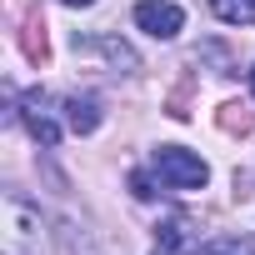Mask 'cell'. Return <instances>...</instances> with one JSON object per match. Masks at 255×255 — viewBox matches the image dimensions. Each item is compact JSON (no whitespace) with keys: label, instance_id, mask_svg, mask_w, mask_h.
<instances>
[{"label":"cell","instance_id":"1","mask_svg":"<svg viewBox=\"0 0 255 255\" xmlns=\"http://www.w3.org/2000/svg\"><path fill=\"white\" fill-rule=\"evenodd\" d=\"M0 255H45V225L30 200L15 190L0 200Z\"/></svg>","mask_w":255,"mask_h":255},{"label":"cell","instance_id":"2","mask_svg":"<svg viewBox=\"0 0 255 255\" xmlns=\"http://www.w3.org/2000/svg\"><path fill=\"white\" fill-rule=\"evenodd\" d=\"M150 170L160 175L165 190H205V180H210V165L185 145H160L150 155Z\"/></svg>","mask_w":255,"mask_h":255},{"label":"cell","instance_id":"3","mask_svg":"<svg viewBox=\"0 0 255 255\" xmlns=\"http://www.w3.org/2000/svg\"><path fill=\"white\" fill-rule=\"evenodd\" d=\"M15 115H20V125L50 150L55 140H60V120H55V110H50V95H40V90H25L20 100H15Z\"/></svg>","mask_w":255,"mask_h":255},{"label":"cell","instance_id":"4","mask_svg":"<svg viewBox=\"0 0 255 255\" xmlns=\"http://www.w3.org/2000/svg\"><path fill=\"white\" fill-rule=\"evenodd\" d=\"M135 25L155 40H175L180 25H185V10L175 5V0H140L135 5Z\"/></svg>","mask_w":255,"mask_h":255},{"label":"cell","instance_id":"5","mask_svg":"<svg viewBox=\"0 0 255 255\" xmlns=\"http://www.w3.org/2000/svg\"><path fill=\"white\" fill-rule=\"evenodd\" d=\"M60 110H65V125H70L75 135H90L95 125H100V100L95 95H65Z\"/></svg>","mask_w":255,"mask_h":255},{"label":"cell","instance_id":"6","mask_svg":"<svg viewBox=\"0 0 255 255\" xmlns=\"http://www.w3.org/2000/svg\"><path fill=\"white\" fill-rule=\"evenodd\" d=\"M160 230V240H155V255H185V245H190V225L180 220V215H170L165 225H155Z\"/></svg>","mask_w":255,"mask_h":255},{"label":"cell","instance_id":"7","mask_svg":"<svg viewBox=\"0 0 255 255\" xmlns=\"http://www.w3.org/2000/svg\"><path fill=\"white\" fill-rule=\"evenodd\" d=\"M210 10L225 25H255V0H210Z\"/></svg>","mask_w":255,"mask_h":255},{"label":"cell","instance_id":"8","mask_svg":"<svg viewBox=\"0 0 255 255\" xmlns=\"http://www.w3.org/2000/svg\"><path fill=\"white\" fill-rule=\"evenodd\" d=\"M200 255H255V240H240V235H220V240H210Z\"/></svg>","mask_w":255,"mask_h":255},{"label":"cell","instance_id":"9","mask_svg":"<svg viewBox=\"0 0 255 255\" xmlns=\"http://www.w3.org/2000/svg\"><path fill=\"white\" fill-rule=\"evenodd\" d=\"M130 190H135L140 200H150V195H155V180H150V170H135V175H130Z\"/></svg>","mask_w":255,"mask_h":255},{"label":"cell","instance_id":"10","mask_svg":"<svg viewBox=\"0 0 255 255\" xmlns=\"http://www.w3.org/2000/svg\"><path fill=\"white\" fill-rule=\"evenodd\" d=\"M60 5H75V10H80V5H95V0H60Z\"/></svg>","mask_w":255,"mask_h":255},{"label":"cell","instance_id":"11","mask_svg":"<svg viewBox=\"0 0 255 255\" xmlns=\"http://www.w3.org/2000/svg\"><path fill=\"white\" fill-rule=\"evenodd\" d=\"M250 95H255V70H250Z\"/></svg>","mask_w":255,"mask_h":255}]
</instances>
